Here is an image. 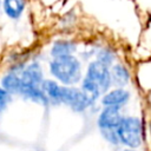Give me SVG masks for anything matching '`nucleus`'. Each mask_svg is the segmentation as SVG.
<instances>
[{"instance_id":"nucleus-1","label":"nucleus","mask_w":151,"mask_h":151,"mask_svg":"<svg viewBox=\"0 0 151 151\" xmlns=\"http://www.w3.org/2000/svg\"><path fill=\"white\" fill-rule=\"evenodd\" d=\"M50 68L52 74L65 85H73L78 83L81 77L80 63L72 54L54 58Z\"/></svg>"},{"instance_id":"nucleus-2","label":"nucleus","mask_w":151,"mask_h":151,"mask_svg":"<svg viewBox=\"0 0 151 151\" xmlns=\"http://www.w3.org/2000/svg\"><path fill=\"white\" fill-rule=\"evenodd\" d=\"M117 133L119 142L131 149H136L142 144V125L140 120L136 117L122 118Z\"/></svg>"},{"instance_id":"nucleus-3","label":"nucleus","mask_w":151,"mask_h":151,"mask_svg":"<svg viewBox=\"0 0 151 151\" xmlns=\"http://www.w3.org/2000/svg\"><path fill=\"white\" fill-rule=\"evenodd\" d=\"M61 103L68 105L73 111L83 112L93 103L90 98L81 91L70 86H61Z\"/></svg>"},{"instance_id":"nucleus-4","label":"nucleus","mask_w":151,"mask_h":151,"mask_svg":"<svg viewBox=\"0 0 151 151\" xmlns=\"http://www.w3.org/2000/svg\"><path fill=\"white\" fill-rule=\"evenodd\" d=\"M86 77L92 79L100 87L101 92H106L109 90V87L111 86V83H112L111 71L109 70V66L100 63L99 60L90 64V66L87 68Z\"/></svg>"},{"instance_id":"nucleus-5","label":"nucleus","mask_w":151,"mask_h":151,"mask_svg":"<svg viewBox=\"0 0 151 151\" xmlns=\"http://www.w3.org/2000/svg\"><path fill=\"white\" fill-rule=\"evenodd\" d=\"M119 109L120 107H116V106H105V109L100 112L99 118H98V126L100 131L117 130L122 120Z\"/></svg>"},{"instance_id":"nucleus-6","label":"nucleus","mask_w":151,"mask_h":151,"mask_svg":"<svg viewBox=\"0 0 151 151\" xmlns=\"http://www.w3.org/2000/svg\"><path fill=\"white\" fill-rule=\"evenodd\" d=\"M130 98V94L127 91L123 90V88H116L109 93H106L101 103L104 106H116V107H122L123 105H125L127 103Z\"/></svg>"},{"instance_id":"nucleus-7","label":"nucleus","mask_w":151,"mask_h":151,"mask_svg":"<svg viewBox=\"0 0 151 151\" xmlns=\"http://www.w3.org/2000/svg\"><path fill=\"white\" fill-rule=\"evenodd\" d=\"M4 12L12 19H18L21 17L25 9V0H4L2 1Z\"/></svg>"},{"instance_id":"nucleus-8","label":"nucleus","mask_w":151,"mask_h":151,"mask_svg":"<svg viewBox=\"0 0 151 151\" xmlns=\"http://www.w3.org/2000/svg\"><path fill=\"white\" fill-rule=\"evenodd\" d=\"M111 79L112 83H114L117 86L123 87L130 79V73L126 70L125 66L122 65H114L111 70Z\"/></svg>"},{"instance_id":"nucleus-9","label":"nucleus","mask_w":151,"mask_h":151,"mask_svg":"<svg viewBox=\"0 0 151 151\" xmlns=\"http://www.w3.org/2000/svg\"><path fill=\"white\" fill-rule=\"evenodd\" d=\"M74 50H76V46L73 42L66 41V40H60L53 45L51 53L54 58H59V57L71 55L74 52Z\"/></svg>"},{"instance_id":"nucleus-10","label":"nucleus","mask_w":151,"mask_h":151,"mask_svg":"<svg viewBox=\"0 0 151 151\" xmlns=\"http://www.w3.org/2000/svg\"><path fill=\"white\" fill-rule=\"evenodd\" d=\"M42 90L45 92V94L53 100L54 103H61L60 98H61V86H59L57 83L52 81V80H47L42 83Z\"/></svg>"},{"instance_id":"nucleus-11","label":"nucleus","mask_w":151,"mask_h":151,"mask_svg":"<svg viewBox=\"0 0 151 151\" xmlns=\"http://www.w3.org/2000/svg\"><path fill=\"white\" fill-rule=\"evenodd\" d=\"M81 91L90 98V100L93 103L98 97L99 94L101 93L100 91V87L90 78L85 77V79L83 80V85H81Z\"/></svg>"},{"instance_id":"nucleus-12","label":"nucleus","mask_w":151,"mask_h":151,"mask_svg":"<svg viewBox=\"0 0 151 151\" xmlns=\"http://www.w3.org/2000/svg\"><path fill=\"white\" fill-rule=\"evenodd\" d=\"M98 60H99L100 63L105 64L106 66H109V65L112 63L113 57H112V54H111L109 51H101V52L99 53V55H98Z\"/></svg>"},{"instance_id":"nucleus-13","label":"nucleus","mask_w":151,"mask_h":151,"mask_svg":"<svg viewBox=\"0 0 151 151\" xmlns=\"http://www.w3.org/2000/svg\"><path fill=\"white\" fill-rule=\"evenodd\" d=\"M6 101H7V93L0 88V111L5 107L6 105Z\"/></svg>"},{"instance_id":"nucleus-14","label":"nucleus","mask_w":151,"mask_h":151,"mask_svg":"<svg viewBox=\"0 0 151 151\" xmlns=\"http://www.w3.org/2000/svg\"><path fill=\"white\" fill-rule=\"evenodd\" d=\"M125 151H132V150H125Z\"/></svg>"}]
</instances>
